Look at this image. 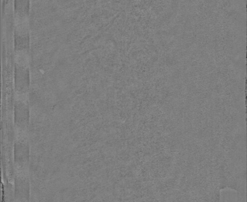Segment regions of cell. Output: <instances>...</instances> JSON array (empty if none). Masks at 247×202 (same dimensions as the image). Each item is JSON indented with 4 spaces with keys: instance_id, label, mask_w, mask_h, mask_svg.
I'll return each mask as SVG.
<instances>
[{
    "instance_id": "cell-1",
    "label": "cell",
    "mask_w": 247,
    "mask_h": 202,
    "mask_svg": "<svg viewBox=\"0 0 247 202\" xmlns=\"http://www.w3.org/2000/svg\"><path fill=\"white\" fill-rule=\"evenodd\" d=\"M17 62L19 64L23 65H25L28 62L27 56L24 53L18 54L17 56Z\"/></svg>"
}]
</instances>
